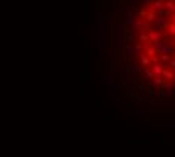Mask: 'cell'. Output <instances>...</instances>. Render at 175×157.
<instances>
[{
  "instance_id": "6da1fadb",
  "label": "cell",
  "mask_w": 175,
  "mask_h": 157,
  "mask_svg": "<svg viewBox=\"0 0 175 157\" xmlns=\"http://www.w3.org/2000/svg\"><path fill=\"white\" fill-rule=\"evenodd\" d=\"M146 35H148V39L152 41V42H157V41L163 39V36L167 38V33H166L163 29H158V30H148Z\"/></svg>"
},
{
  "instance_id": "7a4b0ae2",
  "label": "cell",
  "mask_w": 175,
  "mask_h": 157,
  "mask_svg": "<svg viewBox=\"0 0 175 157\" xmlns=\"http://www.w3.org/2000/svg\"><path fill=\"white\" fill-rule=\"evenodd\" d=\"M148 26H149V24H148L143 18H137V20L133 23V29L137 30L139 33H140V32H148Z\"/></svg>"
},
{
  "instance_id": "3957f363",
  "label": "cell",
  "mask_w": 175,
  "mask_h": 157,
  "mask_svg": "<svg viewBox=\"0 0 175 157\" xmlns=\"http://www.w3.org/2000/svg\"><path fill=\"white\" fill-rule=\"evenodd\" d=\"M169 23H170V20H167V18H166L164 15H161V14H158V12H157L155 24L158 26V29H163V30H164V29L167 27V24H169Z\"/></svg>"
},
{
  "instance_id": "277c9868",
  "label": "cell",
  "mask_w": 175,
  "mask_h": 157,
  "mask_svg": "<svg viewBox=\"0 0 175 157\" xmlns=\"http://www.w3.org/2000/svg\"><path fill=\"white\" fill-rule=\"evenodd\" d=\"M151 70L154 73L155 77H161V73L164 70V65H161L160 62H155V64H151Z\"/></svg>"
},
{
  "instance_id": "5b68a950",
  "label": "cell",
  "mask_w": 175,
  "mask_h": 157,
  "mask_svg": "<svg viewBox=\"0 0 175 157\" xmlns=\"http://www.w3.org/2000/svg\"><path fill=\"white\" fill-rule=\"evenodd\" d=\"M137 56H139V61H140L142 67H149V65H151V58H148V56L145 55V52H140Z\"/></svg>"
},
{
  "instance_id": "8992f818",
  "label": "cell",
  "mask_w": 175,
  "mask_h": 157,
  "mask_svg": "<svg viewBox=\"0 0 175 157\" xmlns=\"http://www.w3.org/2000/svg\"><path fill=\"white\" fill-rule=\"evenodd\" d=\"M152 8L155 12H160L164 9V0H154L152 2Z\"/></svg>"
},
{
  "instance_id": "52a82bcc",
  "label": "cell",
  "mask_w": 175,
  "mask_h": 157,
  "mask_svg": "<svg viewBox=\"0 0 175 157\" xmlns=\"http://www.w3.org/2000/svg\"><path fill=\"white\" fill-rule=\"evenodd\" d=\"M155 18H157V12L155 11H148V14H146V17L143 18L148 24H151V23H154L155 21Z\"/></svg>"
},
{
  "instance_id": "ba28073f",
  "label": "cell",
  "mask_w": 175,
  "mask_h": 157,
  "mask_svg": "<svg viewBox=\"0 0 175 157\" xmlns=\"http://www.w3.org/2000/svg\"><path fill=\"white\" fill-rule=\"evenodd\" d=\"M145 55L148 56V58H154V56H158V53H157V50L152 47V46H146L145 47Z\"/></svg>"
},
{
  "instance_id": "9c48e42d",
  "label": "cell",
  "mask_w": 175,
  "mask_h": 157,
  "mask_svg": "<svg viewBox=\"0 0 175 157\" xmlns=\"http://www.w3.org/2000/svg\"><path fill=\"white\" fill-rule=\"evenodd\" d=\"M158 59H160L163 64H164V62L167 64L170 59H173V56H172V55H158Z\"/></svg>"
},
{
  "instance_id": "30bf717a",
  "label": "cell",
  "mask_w": 175,
  "mask_h": 157,
  "mask_svg": "<svg viewBox=\"0 0 175 157\" xmlns=\"http://www.w3.org/2000/svg\"><path fill=\"white\" fill-rule=\"evenodd\" d=\"M137 39H139V41H140V42H143V44H145V42H148V41H149V39H148V35H146V33H145V32H140V33H139V35H137Z\"/></svg>"
},
{
  "instance_id": "8fae6325",
  "label": "cell",
  "mask_w": 175,
  "mask_h": 157,
  "mask_svg": "<svg viewBox=\"0 0 175 157\" xmlns=\"http://www.w3.org/2000/svg\"><path fill=\"white\" fill-rule=\"evenodd\" d=\"M152 83H154L155 86L161 88V85L164 83V80H163V77H154V79H152Z\"/></svg>"
},
{
  "instance_id": "7c38bea8",
  "label": "cell",
  "mask_w": 175,
  "mask_h": 157,
  "mask_svg": "<svg viewBox=\"0 0 175 157\" xmlns=\"http://www.w3.org/2000/svg\"><path fill=\"white\" fill-rule=\"evenodd\" d=\"M145 76H146V77H148V79H151V80H152V79H154V77H155V76H154V73H152V70H151V68H146V70H145Z\"/></svg>"
},
{
  "instance_id": "4fadbf2b",
  "label": "cell",
  "mask_w": 175,
  "mask_h": 157,
  "mask_svg": "<svg viewBox=\"0 0 175 157\" xmlns=\"http://www.w3.org/2000/svg\"><path fill=\"white\" fill-rule=\"evenodd\" d=\"M145 6H146L148 11H154V8H152V0H146V2H145Z\"/></svg>"
},
{
  "instance_id": "5bb4252c",
  "label": "cell",
  "mask_w": 175,
  "mask_h": 157,
  "mask_svg": "<svg viewBox=\"0 0 175 157\" xmlns=\"http://www.w3.org/2000/svg\"><path fill=\"white\" fill-rule=\"evenodd\" d=\"M125 21H127V24H130L133 20H131V12H127L125 14Z\"/></svg>"
},
{
  "instance_id": "9a60e30c",
  "label": "cell",
  "mask_w": 175,
  "mask_h": 157,
  "mask_svg": "<svg viewBox=\"0 0 175 157\" xmlns=\"http://www.w3.org/2000/svg\"><path fill=\"white\" fill-rule=\"evenodd\" d=\"M146 14H148V11H145V9H139V17L145 18V17H146Z\"/></svg>"
}]
</instances>
